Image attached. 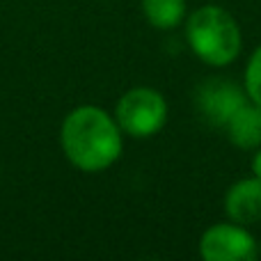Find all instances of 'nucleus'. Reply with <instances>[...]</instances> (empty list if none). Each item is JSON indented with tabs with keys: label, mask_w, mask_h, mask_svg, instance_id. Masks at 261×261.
I'll list each match as a JSON object with an SVG mask.
<instances>
[{
	"label": "nucleus",
	"mask_w": 261,
	"mask_h": 261,
	"mask_svg": "<svg viewBox=\"0 0 261 261\" xmlns=\"http://www.w3.org/2000/svg\"><path fill=\"white\" fill-rule=\"evenodd\" d=\"M197 110L213 126H225L229 117L248 101L245 90L225 78H208L197 87Z\"/></svg>",
	"instance_id": "obj_5"
},
{
	"label": "nucleus",
	"mask_w": 261,
	"mask_h": 261,
	"mask_svg": "<svg viewBox=\"0 0 261 261\" xmlns=\"http://www.w3.org/2000/svg\"><path fill=\"white\" fill-rule=\"evenodd\" d=\"M245 94L250 101L261 106V46L250 55L245 67Z\"/></svg>",
	"instance_id": "obj_9"
},
{
	"label": "nucleus",
	"mask_w": 261,
	"mask_h": 261,
	"mask_svg": "<svg viewBox=\"0 0 261 261\" xmlns=\"http://www.w3.org/2000/svg\"><path fill=\"white\" fill-rule=\"evenodd\" d=\"M225 130L234 147L245 149V151L261 147V106L248 99L229 117Z\"/></svg>",
	"instance_id": "obj_7"
},
{
	"label": "nucleus",
	"mask_w": 261,
	"mask_h": 261,
	"mask_svg": "<svg viewBox=\"0 0 261 261\" xmlns=\"http://www.w3.org/2000/svg\"><path fill=\"white\" fill-rule=\"evenodd\" d=\"M225 213L236 225H257L261 222V179H241L227 190Z\"/></svg>",
	"instance_id": "obj_6"
},
{
	"label": "nucleus",
	"mask_w": 261,
	"mask_h": 261,
	"mask_svg": "<svg viewBox=\"0 0 261 261\" xmlns=\"http://www.w3.org/2000/svg\"><path fill=\"white\" fill-rule=\"evenodd\" d=\"M186 37L193 53L208 67H227L241 53V28L227 9L204 5L190 14Z\"/></svg>",
	"instance_id": "obj_2"
},
{
	"label": "nucleus",
	"mask_w": 261,
	"mask_h": 261,
	"mask_svg": "<svg viewBox=\"0 0 261 261\" xmlns=\"http://www.w3.org/2000/svg\"><path fill=\"white\" fill-rule=\"evenodd\" d=\"M252 174L261 179V147L254 149V158H252Z\"/></svg>",
	"instance_id": "obj_10"
},
{
	"label": "nucleus",
	"mask_w": 261,
	"mask_h": 261,
	"mask_svg": "<svg viewBox=\"0 0 261 261\" xmlns=\"http://www.w3.org/2000/svg\"><path fill=\"white\" fill-rule=\"evenodd\" d=\"M147 21L158 30H172L186 18V0H142Z\"/></svg>",
	"instance_id": "obj_8"
},
{
	"label": "nucleus",
	"mask_w": 261,
	"mask_h": 261,
	"mask_svg": "<svg viewBox=\"0 0 261 261\" xmlns=\"http://www.w3.org/2000/svg\"><path fill=\"white\" fill-rule=\"evenodd\" d=\"M115 119L122 133L133 138H151L167 122V101L151 87H133L117 101Z\"/></svg>",
	"instance_id": "obj_3"
},
{
	"label": "nucleus",
	"mask_w": 261,
	"mask_h": 261,
	"mask_svg": "<svg viewBox=\"0 0 261 261\" xmlns=\"http://www.w3.org/2000/svg\"><path fill=\"white\" fill-rule=\"evenodd\" d=\"M64 156L83 172H103L122 153V128L106 110L81 106L62 124Z\"/></svg>",
	"instance_id": "obj_1"
},
{
	"label": "nucleus",
	"mask_w": 261,
	"mask_h": 261,
	"mask_svg": "<svg viewBox=\"0 0 261 261\" xmlns=\"http://www.w3.org/2000/svg\"><path fill=\"white\" fill-rule=\"evenodd\" d=\"M199 254L204 261H254L259 250L254 236L243 225L218 222L202 234Z\"/></svg>",
	"instance_id": "obj_4"
}]
</instances>
